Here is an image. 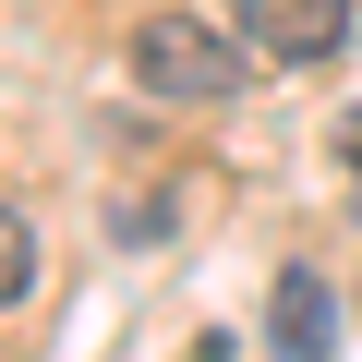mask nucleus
Here are the masks:
<instances>
[{
    "label": "nucleus",
    "instance_id": "obj_1",
    "mask_svg": "<svg viewBox=\"0 0 362 362\" xmlns=\"http://www.w3.org/2000/svg\"><path fill=\"white\" fill-rule=\"evenodd\" d=\"M242 61H254V37H242V25H206V13H157V25H133V73H145V97H169V109H218V97H242Z\"/></svg>",
    "mask_w": 362,
    "mask_h": 362
},
{
    "label": "nucleus",
    "instance_id": "obj_2",
    "mask_svg": "<svg viewBox=\"0 0 362 362\" xmlns=\"http://www.w3.org/2000/svg\"><path fill=\"white\" fill-rule=\"evenodd\" d=\"M242 37L266 61H326L350 37V0H242Z\"/></svg>",
    "mask_w": 362,
    "mask_h": 362
},
{
    "label": "nucleus",
    "instance_id": "obj_3",
    "mask_svg": "<svg viewBox=\"0 0 362 362\" xmlns=\"http://www.w3.org/2000/svg\"><path fill=\"white\" fill-rule=\"evenodd\" d=\"M266 338H278V362H326V350H338V290H326L314 266H290L278 302H266Z\"/></svg>",
    "mask_w": 362,
    "mask_h": 362
},
{
    "label": "nucleus",
    "instance_id": "obj_4",
    "mask_svg": "<svg viewBox=\"0 0 362 362\" xmlns=\"http://www.w3.org/2000/svg\"><path fill=\"white\" fill-rule=\"evenodd\" d=\"M25 278H37V230L0 206V302H25Z\"/></svg>",
    "mask_w": 362,
    "mask_h": 362
},
{
    "label": "nucleus",
    "instance_id": "obj_5",
    "mask_svg": "<svg viewBox=\"0 0 362 362\" xmlns=\"http://www.w3.org/2000/svg\"><path fill=\"white\" fill-rule=\"evenodd\" d=\"M338 157H350V181H362V121H338Z\"/></svg>",
    "mask_w": 362,
    "mask_h": 362
}]
</instances>
